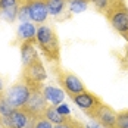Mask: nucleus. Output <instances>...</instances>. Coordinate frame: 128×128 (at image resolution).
Instances as JSON below:
<instances>
[{
  "label": "nucleus",
  "mask_w": 128,
  "mask_h": 128,
  "mask_svg": "<svg viewBox=\"0 0 128 128\" xmlns=\"http://www.w3.org/2000/svg\"><path fill=\"white\" fill-rule=\"evenodd\" d=\"M80 125H81V122H80V121L72 119V118H68L65 122H62V124H56L53 128H78Z\"/></svg>",
  "instance_id": "aec40b11"
},
{
  "label": "nucleus",
  "mask_w": 128,
  "mask_h": 128,
  "mask_svg": "<svg viewBox=\"0 0 128 128\" xmlns=\"http://www.w3.org/2000/svg\"><path fill=\"white\" fill-rule=\"evenodd\" d=\"M108 21L110 22L112 28L121 36L128 34V8L124 0H119L115 6L106 13Z\"/></svg>",
  "instance_id": "7ed1b4c3"
},
{
  "label": "nucleus",
  "mask_w": 128,
  "mask_h": 128,
  "mask_svg": "<svg viewBox=\"0 0 128 128\" xmlns=\"http://www.w3.org/2000/svg\"><path fill=\"white\" fill-rule=\"evenodd\" d=\"M36 43L43 52V54L47 58L50 62H59V38L54 32V30L47 24H41L37 26V36H36Z\"/></svg>",
  "instance_id": "f257e3e1"
},
{
  "label": "nucleus",
  "mask_w": 128,
  "mask_h": 128,
  "mask_svg": "<svg viewBox=\"0 0 128 128\" xmlns=\"http://www.w3.org/2000/svg\"><path fill=\"white\" fill-rule=\"evenodd\" d=\"M22 0H0V18L8 22H15L18 19V10Z\"/></svg>",
  "instance_id": "9b49d317"
},
{
  "label": "nucleus",
  "mask_w": 128,
  "mask_h": 128,
  "mask_svg": "<svg viewBox=\"0 0 128 128\" xmlns=\"http://www.w3.org/2000/svg\"><path fill=\"white\" fill-rule=\"evenodd\" d=\"M43 116H46L53 125H56V124H62V122H65V121L68 119V116H64V115H60V114L58 112V108H56L54 104H49L47 109L44 110Z\"/></svg>",
  "instance_id": "dca6fc26"
},
{
  "label": "nucleus",
  "mask_w": 128,
  "mask_h": 128,
  "mask_svg": "<svg viewBox=\"0 0 128 128\" xmlns=\"http://www.w3.org/2000/svg\"><path fill=\"white\" fill-rule=\"evenodd\" d=\"M90 0H66V4H68V9L71 13H81L86 12L87 8H88Z\"/></svg>",
  "instance_id": "f3484780"
},
{
  "label": "nucleus",
  "mask_w": 128,
  "mask_h": 128,
  "mask_svg": "<svg viewBox=\"0 0 128 128\" xmlns=\"http://www.w3.org/2000/svg\"><path fill=\"white\" fill-rule=\"evenodd\" d=\"M49 102L46 100L44 94H43V88L41 90H31V94H30V99L24 108H26L31 114L37 116H41L44 114V110L47 109Z\"/></svg>",
  "instance_id": "1a4fd4ad"
},
{
  "label": "nucleus",
  "mask_w": 128,
  "mask_h": 128,
  "mask_svg": "<svg viewBox=\"0 0 128 128\" xmlns=\"http://www.w3.org/2000/svg\"><path fill=\"white\" fill-rule=\"evenodd\" d=\"M78 128H86V127H84V125H82V124H81V125H80V127H78Z\"/></svg>",
  "instance_id": "bb28decb"
},
{
  "label": "nucleus",
  "mask_w": 128,
  "mask_h": 128,
  "mask_svg": "<svg viewBox=\"0 0 128 128\" xmlns=\"http://www.w3.org/2000/svg\"><path fill=\"white\" fill-rule=\"evenodd\" d=\"M18 19H19L21 22L30 21V13H28V9H26V4H25L24 0H22V4H21V8H19V10H18Z\"/></svg>",
  "instance_id": "412c9836"
},
{
  "label": "nucleus",
  "mask_w": 128,
  "mask_h": 128,
  "mask_svg": "<svg viewBox=\"0 0 128 128\" xmlns=\"http://www.w3.org/2000/svg\"><path fill=\"white\" fill-rule=\"evenodd\" d=\"M46 78H47V72H46V68H44V65H43L40 58H37L30 65L24 66L22 81L31 90H41L43 88V82L46 81Z\"/></svg>",
  "instance_id": "f03ea898"
},
{
  "label": "nucleus",
  "mask_w": 128,
  "mask_h": 128,
  "mask_svg": "<svg viewBox=\"0 0 128 128\" xmlns=\"http://www.w3.org/2000/svg\"><path fill=\"white\" fill-rule=\"evenodd\" d=\"M56 77H58V81L60 84V87L64 88V91L66 94H69V97L75 96V94H80L82 91H86V86L84 82L74 74L71 72H66V71H56Z\"/></svg>",
  "instance_id": "423d86ee"
},
{
  "label": "nucleus",
  "mask_w": 128,
  "mask_h": 128,
  "mask_svg": "<svg viewBox=\"0 0 128 128\" xmlns=\"http://www.w3.org/2000/svg\"><path fill=\"white\" fill-rule=\"evenodd\" d=\"M124 38H125V40L128 41V34H125V36H124Z\"/></svg>",
  "instance_id": "a878e982"
},
{
  "label": "nucleus",
  "mask_w": 128,
  "mask_h": 128,
  "mask_svg": "<svg viewBox=\"0 0 128 128\" xmlns=\"http://www.w3.org/2000/svg\"><path fill=\"white\" fill-rule=\"evenodd\" d=\"M38 116L31 114L26 108L13 109L6 128H34Z\"/></svg>",
  "instance_id": "0eeeda50"
},
{
  "label": "nucleus",
  "mask_w": 128,
  "mask_h": 128,
  "mask_svg": "<svg viewBox=\"0 0 128 128\" xmlns=\"http://www.w3.org/2000/svg\"><path fill=\"white\" fill-rule=\"evenodd\" d=\"M30 94H31V88L24 81H18L6 90L4 96H6V100L10 103L13 109H19V108H24L26 104L28 99H30Z\"/></svg>",
  "instance_id": "20e7f679"
},
{
  "label": "nucleus",
  "mask_w": 128,
  "mask_h": 128,
  "mask_svg": "<svg viewBox=\"0 0 128 128\" xmlns=\"http://www.w3.org/2000/svg\"><path fill=\"white\" fill-rule=\"evenodd\" d=\"M36 36H37V26L34 22L26 21V22H21L18 30H16V38L21 43L25 41H36Z\"/></svg>",
  "instance_id": "f8f14e48"
},
{
  "label": "nucleus",
  "mask_w": 128,
  "mask_h": 128,
  "mask_svg": "<svg viewBox=\"0 0 128 128\" xmlns=\"http://www.w3.org/2000/svg\"><path fill=\"white\" fill-rule=\"evenodd\" d=\"M86 128H97V127H93V125H87Z\"/></svg>",
  "instance_id": "393cba45"
},
{
  "label": "nucleus",
  "mask_w": 128,
  "mask_h": 128,
  "mask_svg": "<svg viewBox=\"0 0 128 128\" xmlns=\"http://www.w3.org/2000/svg\"><path fill=\"white\" fill-rule=\"evenodd\" d=\"M36 46H37L36 41L21 43V60H22V66L30 65L31 62H34L38 58V53H37Z\"/></svg>",
  "instance_id": "ddd939ff"
},
{
  "label": "nucleus",
  "mask_w": 128,
  "mask_h": 128,
  "mask_svg": "<svg viewBox=\"0 0 128 128\" xmlns=\"http://www.w3.org/2000/svg\"><path fill=\"white\" fill-rule=\"evenodd\" d=\"M30 13V21L34 24H44L49 18V10L46 6V0H24Z\"/></svg>",
  "instance_id": "6e6552de"
},
{
  "label": "nucleus",
  "mask_w": 128,
  "mask_h": 128,
  "mask_svg": "<svg viewBox=\"0 0 128 128\" xmlns=\"http://www.w3.org/2000/svg\"><path fill=\"white\" fill-rule=\"evenodd\" d=\"M116 128H128V110H121L116 116Z\"/></svg>",
  "instance_id": "6ab92c4d"
},
{
  "label": "nucleus",
  "mask_w": 128,
  "mask_h": 128,
  "mask_svg": "<svg viewBox=\"0 0 128 128\" xmlns=\"http://www.w3.org/2000/svg\"><path fill=\"white\" fill-rule=\"evenodd\" d=\"M87 116L93 118L103 128H116V116H118V114L110 106L104 104L103 102L100 104H97L91 112H88Z\"/></svg>",
  "instance_id": "39448f33"
},
{
  "label": "nucleus",
  "mask_w": 128,
  "mask_h": 128,
  "mask_svg": "<svg viewBox=\"0 0 128 128\" xmlns=\"http://www.w3.org/2000/svg\"><path fill=\"white\" fill-rule=\"evenodd\" d=\"M6 94V90H4V84H3V80L0 78V97H3Z\"/></svg>",
  "instance_id": "b1692460"
},
{
  "label": "nucleus",
  "mask_w": 128,
  "mask_h": 128,
  "mask_svg": "<svg viewBox=\"0 0 128 128\" xmlns=\"http://www.w3.org/2000/svg\"><path fill=\"white\" fill-rule=\"evenodd\" d=\"M46 6H47L49 15L59 16L65 12L68 4H66V0H46Z\"/></svg>",
  "instance_id": "2eb2a0df"
},
{
  "label": "nucleus",
  "mask_w": 128,
  "mask_h": 128,
  "mask_svg": "<svg viewBox=\"0 0 128 128\" xmlns=\"http://www.w3.org/2000/svg\"><path fill=\"white\" fill-rule=\"evenodd\" d=\"M71 99H72V102L75 103L80 109L84 110L86 115H87L88 112H91L97 104L102 103V100H100L96 94H93L91 91H88V90H86V91H82V93H80V94L72 96Z\"/></svg>",
  "instance_id": "9d476101"
},
{
  "label": "nucleus",
  "mask_w": 128,
  "mask_h": 128,
  "mask_svg": "<svg viewBox=\"0 0 128 128\" xmlns=\"http://www.w3.org/2000/svg\"><path fill=\"white\" fill-rule=\"evenodd\" d=\"M56 108H58V112H59L60 115H64V116H69L71 115V110H69V106H68V104L60 103V104H58Z\"/></svg>",
  "instance_id": "5701e85b"
},
{
  "label": "nucleus",
  "mask_w": 128,
  "mask_h": 128,
  "mask_svg": "<svg viewBox=\"0 0 128 128\" xmlns=\"http://www.w3.org/2000/svg\"><path fill=\"white\" fill-rule=\"evenodd\" d=\"M43 94L46 97V100L50 103V104H60L65 99V91L58 87H53V86H43Z\"/></svg>",
  "instance_id": "4468645a"
},
{
  "label": "nucleus",
  "mask_w": 128,
  "mask_h": 128,
  "mask_svg": "<svg viewBox=\"0 0 128 128\" xmlns=\"http://www.w3.org/2000/svg\"><path fill=\"white\" fill-rule=\"evenodd\" d=\"M53 127H54V125L52 124L50 121H49L46 116L41 115V116L37 118V122H36V127L34 128H53Z\"/></svg>",
  "instance_id": "4be33fe9"
},
{
  "label": "nucleus",
  "mask_w": 128,
  "mask_h": 128,
  "mask_svg": "<svg viewBox=\"0 0 128 128\" xmlns=\"http://www.w3.org/2000/svg\"><path fill=\"white\" fill-rule=\"evenodd\" d=\"M90 2L93 3V6H94L99 12H102V13L106 15L119 0H90Z\"/></svg>",
  "instance_id": "a211bd4d"
}]
</instances>
